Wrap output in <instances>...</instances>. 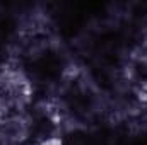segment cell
I'll use <instances>...</instances> for the list:
<instances>
[{"mask_svg": "<svg viewBox=\"0 0 147 145\" xmlns=\"http://www.w3.org/2000/svg\"><path fill=\"white\" fill-rule=\"evenodd\" d=\"M34 145H65V144H63L62 137H57V135H53V137H46V138L39 140V142H36Z\"/></svg>", "mask_w": 147, "mask_h": 145, "instance_id": "cell-2", "label": "cell"}, {"mask_svg": "<svg viewBox=\"0 0 147 145\" xmlns=\"http://www.w3.org/2000/svg\"><path fill=\"white\" fill-rule=\"evenodd\" d=\"M31 135V119L24 111L9 113L0 118V144L22 145Z\"/></svg>", "mask_w": 147, "mask_h": 145, "instance_id": "cell-1", "label": "cell"}]
</instances>
